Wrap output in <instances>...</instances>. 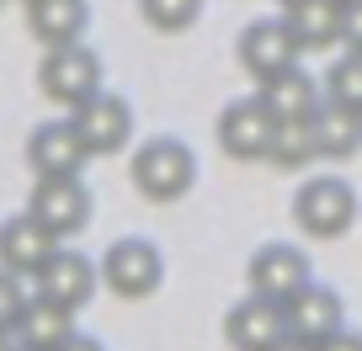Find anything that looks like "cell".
I'll return each instance as SVG.
<instances>
[{
	"instance_id": "6da1fadb",
	"label": "cell",
	"mask_w": 362,
	"mask_h": 351,
	"mask_svg": "<svg viewBox=\"0 0 362 351\" xmlns=\"http://www.w3.org/2000/svg\"><path fill=\"white\" fill-rule=\"evenodd\" d=\"M128 176H134L139 197H149V203H181L197 182V155L181 144V138L160 133V138H144V144L134 149Z\"/></svg>"
},
{
	"instance_id": "7a4b0ae2",
	"label": "cell",
	"mask_w": 362,
	"mask_h": 351,
	"mask_svg": "<svg viewBox=\"0 0 362 351\" xmlns=\"http://www.w3.org/2000/svg\"><path fill=\"white\" fill-rule=\"evenodd\" d=\"M96 277L112 298H149L160 282H165V256H160L149 239L128 234V239H112L107 256L96 261Z\"/></svg>"
},
{
	"instance_id": "3957f363",
	"label": "cell",
	"mask_w": 362,
	"mask_h": 351,
	"mask_svg": "<svg viewBox=\"0 0 362 351\" xmlns=\"http://www.w3.org/2000/svg\"><path fill=\"white\" fill-rule=\"evenodd\" d=\"M357 218V192H351L341 176H309L293 192V224L309 239H336L351 229Z\"/></svg>"
},
{
	"instance_id": "277c9868",
	"label": "cell",
	"mask_w": 362,
	"mask_h": 351,
	"mask_svg": "<svg viewBox=\"0 0 362 351\" xmlns=\"http://www.w3.org/2000/svg\"><path fill=\"white\" fill-rule=\"evenodd\" d=\"M37 85H43V96L54 107H80L86 96L102 91V59L90 54V48L80 43H59L43 54V64H37Z\"/></svg>"
},
{
	"instance_id": "5b68a950",
	"label": "cell",
	"mask_w": 362,
	"mask_h": 351,
	"mask_svg": "<svg viewBox=\"0 0 362 351\" xmlns=\"http://www.w3.org/2000/svg\"><path fill=\"white\" fill-rule=\"evenodd\" d=\"M27 213L64 245L90 224V186L80 176H37L33 197H27Z\"/></svg>"
},
{
	"instance_id": "8992f818",
	"label": "cell",
	"mask_w": 362,
	"mask_h": 351,
	"mask_svg": "<svg viewBox=\"0 0 362 351\" xmlns=\"http://www.w3.org/2000/svg\"><path fill=\"white\" fill-rule=\"evenodd\" d=\"M69 128L86 144V155H117V149L134 138V107L117 91H96L80 107H69Z\"/></svg>"
},
{
	"instance_id": "52a82bcc",
	"label": "cell",
	"mask_w": 362,
	"mask_h": 351,
	"mask_svg": "<svg viewBox=\"0 0 362 351\" xmlns=\"http://www.w3.org/2000/svg\"><path fill=\"white\" fill-rule=\"evenodd\" d=\"M245 282H250V293H256V298L288 304V298H293L298 287H309L315 277H309V256H304L298 245H283V239H272V245H261L256 256H250Z\"/></svg>"
},
{
	"instance_id": "ba28073f",
	"label": "cell",
	"mask_w": 362,
	"mask_h": 351,
	"mask_svg": "<svg viewBox=\"0 0 362 351\" xmlns=\"http://www.w3.org/2000/svg\"><path fill=\"white\" fill-rule=\"evenodd\" d=\"M33 287L43 298H54V304H64L69 314H80V309L96 298L102 277H96V261L90 256H80V250H69V245H54V256L43 261V272L33 277Z\"/></svg>"
},
{
	"instance_id": "9c48e42d",
	"label": "cell",
	"mask_w": 362,
	"mask_h": 351,
	"mask_svg": "<svg viewBox=\"0 0 362 351\" xmlns=\"http://www.w3.org/2000/svg\"><path fill=\"white\" fill-rule=\"evenodd\" d=\"M218 149L229 160H267L272 149V133H277V117L261 107V96H240L218 112Z\"/></svg>"
},
{
	"instance_id": "30bf717a",
	"label": "cell",
	"mask_w": 362,
	"mask_h": 351,
	"mask_svg": "<svg viewBox=\"0 0 362 351\" xmlns=\"http://www.w3.org/2000/svg\"><path fill=\"white\" fill-rule=\"evenodd\" d=\"M235 54H240V64H245L256 80H272V75H283V69L298 64V43L288 37L283 16H261V22H250L245 32H240Z\"/></svg>"
},
{
	"instance_id": "8fae6325",
	"label": "cell",
	"mask_w": 362,
	"mask_h": 351,
	"mask_svg": "<svg viewBox=\"0 0 362 351\" xmlns=\"http://www.w3.org/2000/svg\"><path fill=\"white\" fill-rule=\"evenodd\" d=\"M283 335H288L283 304L256 298V293H245L240 304H229V314H224V340H229L235 351H272Z\"/></svg>"
},
{
	"instance_id": "7c38bea8",
	"label": "cell",
	"mask_w": 362,
	"mask_h": 351,
	"mask_svg": "<svg viewBox=\"0 0 362 351\" xmlns=\"http://www.w3.org/2000/svg\"><path fill=\"white\" fill-rule=\"evenodd\" d=\"M54 245L59 239L48 234L33 213H11L0 224V266L11 277H22V282H33V277L43 272V261L54 256Z\"/></svg>"
},
{
	"instance_id": "4fadbf2b",
	"label": "cell",
	"mask_w": 362,
	"mask_h": 351,
	"mask_svg": "<svg viewBox=\"0 0 362 351\" xmlns=\"http://www.w3.org/2000/svg\"><path fill=\"white\" fill-rule=\"evenodd\" d=\"M86 160L90 155H86V144L75 138L69 117L37 123L33 133H27V165H33V176H80Z\"/></svg>"
},
{
	"instance_id": "5bb4252c",
	"label": "cell",
	"mask_w": 362,
	"mask_h": 351,
	"mask_svg": "<svg viewBox=\"0 0 362 351\" xmlns=\"http://www.w3.org/2000/svg\"><path fill=\"white\" fill-rule=\"evenodd\" d=\"M283 325H288V335H293V340L320 346L325 335H336V330H341V293H336V287H320V282L298 287V293L283 304Z\"/></svg>"
},
{
	"instance_id": "9a60e30c",
	"label": "cell",
	"mask_w": 362,
	"mask_h": 351,
	"mask_svg": "<svg viewBox=\"0 0 362 351\" xmlns=\"http://www.w3.org/2000/svg\"><path fill=\"white\" fill-rule=\"evenodd\" d=\"M11 335H16V346L54 351L59 340L75 335V314H69L64 304H54V298H43V293H27V304H22V314H16Z\"/></svg>"
},
{
	"instance_id": "2e32d148",
	"label": "cell",
	"mask_w": 362,
	"mask_h": 351,
	"mask_svg": "<svg viewBox=\"0 0 362 351\" xmlns=\"http://www.w3.org/2000/svg\"><path fill=\"white\" fill-rule=\"evenodd\" d=\"M261 107H267L277 123H288V117H315V107L325 102V91H320V80L309 75V69H283V75L261 80Z\"/></svg>"
},
{
	"instance_id": "e0dca14e",
	"label": "cell",
	"mask_w": 362,
	"mask_h": 351,
	"mask_svg": "<svg viewBox=\"0 0 362 351\" xmlns=\"http://www.w3.org/2000/svg\"><path fill=\"white\" fill-rule=\"evenodd\" d=\"M86 27H90L86 0H27V32H33L37 43H48V48L80 43Z\"/></svg>"
},
{
	"instance_id": "ac0fdd59",
	"label": "cell",
	"mask_w": 362,
	"mask_h": 351,
	"mask_svg": "<svg viewBox=\"0 0 362 351\" xmlns=\"http://www.w3.org/2000/svg\"><path fill=\"white\" fill-rule=\"evenodd\" d=\"M283 27L298 43V54L330 48V43H341V6L336 0H293V6L283 11Z\"/></svg>"
},
{
	"instance_id": "d6986e66",
	"label": "cell",
	"mask_w": 362,
	"mask_h": 351,
	"mask_svg": "<svg viewBox=\"0 0 362 351\" xmlns=\"http://www.w3.org/2000/svg\"><path fill=\"white\" fill-rule=\"evenodd\" d=\"M315 138H320V160H351L362 149V112H351L341 102H320Z\"/></svg>"
},
{
	"instance_id": "ffe728a7",
	"label": "cell",
	"mask_w": 362,
	"mask_h": 351,
	"mask_svg": "<svg viewBox=\"0 0 362 351\" xmlns=\"http://www.w3.org/2000/svg\"><path fill=\"white\" fill-rule=\"evenodd\" d=\"M272 165L283 170H304L309 160H320V138H315V117H288V123H277V133H272V149H267Z\"/></svg>"
},
{
	"instance_id": "44dd1931",
	"label": "cell",
	"mask_w": 362,
	"mask_h": 351,
	"mask_svg": "<svg viewBox=\"0 0 362 351\" xmlns=\"http://www.w3.org/2000/svg\"><path fill=\"white\" fill-rule=\"evenodd\" d=\"M320 91H325V102H341V107H351V112H362V54L346 48V54L325 69Z\"/></svg>"
},
{
	"instance_id": "7402d4cb",
	"label": "cell",
	"mask_w": 362,
	"mask_h": 351,
	"mask_svg": "<svg viewBox=\"0 0 362 351\" xmlns=\"http://www.w3.org/2000/svg\"><path fill=\"white\" fill-rule=\"evenodd\" d=\"M139 11L155 32H187L203 11V0H139Z\"/></svg>"
},
{
	"instance_id": "603a6c76",
	"label": "cell",
	"mask_w": 362,
	"mask_h": 351,
	"mask_svg": "<svg viewBox=\"0 0 362 351\" xmlns=\"http://www.w3.org/2000/svg\"><path fill=\"white\" fill-rule=\"evenodd\" d=\"M22 304H27V287H22V277H11L6 266H0V330H11V325H16Z\"/></svg>"
},
{
	"instance_id": "cb8c5ba5",
	"label": "cell",
	"mask_w": 362,
	"mask_h": 351,
	"mask_svg": "<svg viewBox=\"0 0 362 351\" xmlns=\"http://www.w3.org/2000/svg\"><path fill=\"white\" fill-rule=\"evenodd\" d=\"M341 43H346L351 54H362V0L341 6Z\"/></svg>"
},
{
	"instance_id": "d4e9b609",
	"label": "cell",
	"mask_w": 362,
	"mask_h": 351,
	"mask_svg": "<svg viewBox=\"0 0 362 351\" xmlns=\"http://www.w3.org/2000/svg\"><path fill=\"white\" fill-rule=\"evenodd\" d=\"M315 351H362V335H357V330H346V325H341L336 335H325Z\"/></svg>"
},
{
	"instance_id": "484cf974",
	"label": "cell",
	"mask_w": 362,
	"mask_h": 351,
	"mask_svg": "<svg viewBox=\"0 0 362 351\" xmlns=\"http://www.w3.org/2000/svg\"><path fill=\"white\" fill-rule=\"evenodd\" d=\"M54 351H107V346H102L96 335H69V340H59Z\"/></svg>"
},
{
	"instance_id": "4316f807",
	"label": "cell",
	"mask_w": 362,
	"mask_h": 351,
	"mask_svg": "<svg viewBox=\"0 0 362 351\" xmlns=\"http://www.w3.org/2000/svg\"><path fill=\"white\" fill-rule=\"evenodd\" d=\"M272 351H315V346H309V340H293V335H283V340H277Z\"/></svg>"
},
{
	"instance_id": "83f0119b",
	"label": "cell",
	"mask_w": 362,
	"mask_h": 351,
	"mask_svg": "<svg viewBox=\"0 0 362 351\" xmlns=\"http://www.w3.org/2000/svg\"><path fill=\"white\" fill-rule=\"evenodd\" d=\"M0 351H16V335H11V330H0Z\"/></svg>"
},
{
	"instance_id": "f1b7e54d",
	"label": "cell",
	"mask_w": 362,
	"mask_h": 351,
	"mask_svg": "<svg viewBox=\"0 0 362 351\" xmlns=\"http://www.w3.org/2000/svg\"><path fill=\"white\" fill-rule=\"evenodd\" d=\"M336 6H351V0H336Z\"/></svg>"
},
{
	"instance_id": "f546056e",
	"label": "cell",
	"mask_w": 362,
	"mask_h": 351,
	"mask_svg": "<svg viewBox=\"0 0 362 351\" xmlns=\"http://www.w3.org/2000/svg\"><path fill=\"white\" fill-rule=\"evenodd\" d=\"M16 351H33V346H16Z\"/></svg>"
},
{
	"instance_id": "4dcf8cb0",
	"label": "cell",
	"mask_w": 362,
	"mask_h": 351,
	"mask_svg": "<svg viewBox=\"0 0 362 351\" xmlns=\"http://www.w3.org/2000/svg\"><path fill=\"white\" fill-rule=\"evenodd\" d=\"M283 6H293V0H283Z\"/></svg>"
},
{
	"instance_id": "1f68e13d",
	"label": "cell",
	"mask_w": 362,
	"mask_h": 351,
	"mask_svg": "<svg viewBox=\"0 0 362 351\" xmlns=\"http://www.w3.org/2000/svg\"><path fill=\"white\" fill-rule=\"evenodd\" d=\"M0 6H6V0H0Z\"/></svg>"
}]
</instances>
